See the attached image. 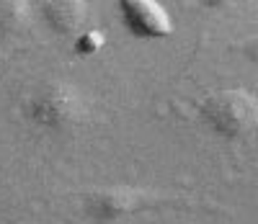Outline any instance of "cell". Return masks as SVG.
Listing matches in <instances>:
<instances>
[{
	"label": "cell",
	"instance_id": "cell-3",
	"mask_svg": "<svg viewBox=\"0 0 258 224\" xmlns=\"http://www.w3.org/2000/svg\"><path fill=\"white\" fill-rule=\"evenodd\" d=\"M173 204L158 191L140 188V186H106L93 188L83 196V214L93 224H116L126 216H135L147 209H158Z\"/></svg>",
	"mask_w": 258,
	"mask_h": 224
},
{
	"label": "cell",
	"instance_id": "cell-8",
	"mask_svg": "<svg viewBox=\"0 0 258 224\" xmlns=\"http://www.w3.org/2000/svg\"><path fill=\"white\" fill-rule=\"evenodd\" d=\"M202 3L207 8H212V11H225V8H232L238 0H202Z\"/></svg>",
	"mask_w": 258,
	"mask_h": 224
},
{
	"label": "cell",
	"instance_id": "cell-1",
	"mask_svg": "<svg viewBox=\"0 0 258 224\" xmlns=\"http://www.w3.org/2000/svg\"><path fill=\"white\" fill-rule=\"evenodd\" d=\"M88 98L70 80H49L26 96L24 101V116L29 124L44 131H73L88 119Z\"/></svg>",
	"mask_w": 258,
	"mask_h": 224
},
{
	"label": "cell",
	"instance_id": "cell-4",
	"mask_svg": "<svg viewBox=\"0 0 258 224\" xmlns=\"http://www.w3.org/2000/svg\"><path fill=\"white\" fill-rule=\"evenodd\" d=\"M119 16L124 26L140 39H163L173 34L170 13L158 0H119Z\"/></svg>",
	"mask_w": 258,
	"mask_h": 224
},
{
	"label": "cell",
	"instance_id": "cell-2",
	"mask_svg": "<svg viewBox=\"0 0 258 224\" xmlns=\"http://www.w3.org/2000/svg\"><path fill=\"white\" fill-rule=\"evenodd\" d=\"M202 121L222 139H243L258 129V98L245 88H222L202 98Z\"/></svg>",
	"mask_w": 258,
	"mask_h": 224
},
{
	"label": "cell",
	"instance_id": "cell-7",
	"mask_svg": "<svg viewBox=\"0 0 258 224\" xmlns=\"http://www.w3.org/2000/svg\"><path fill=\"white\" fill-rule=\"evenodd\" d=\"M238 52H240V54H243L248 62L258 64V34H253V36H245V39L240 41Z\"/></svg>",
	"mask_w": 258,
	"mask_h": 224
},
{
	"label": "cell",
	"instance_id": "cell-6",
	"mask_svg": "<svg viewBox=\"0 0 258 224\" xmlns=\"http://www.w3.org/2000/svg\"><path fill=\"white\" fill-rule=\"evenodd\" d=\"M34 21V11L29 0H0V34L16 36L26 31Z\"/></svg>",
	"mask_w": 258,
	"mask_h": 224
},
{
	"label": "cell",
	"instance_id": "cell-5",
	"mask_svg": "<svg viewBox=\"0 0 258 224\" xmlns=\"http://www.w3.org/2000/svg\"><path fill=\"white\" fill-rule=\"evenodd\" d=\"M41 18L59 36H75L88 18L85 0H41Z\"/></svg>",
	"mask_w": 258,
	"mask_h": 224
}]
</instances>
